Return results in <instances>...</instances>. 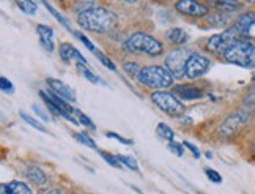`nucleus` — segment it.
<instances>
[{
  "label": "nucleus",
  "instance_id": "nucleus-27",
  "mask_svg": "<svg viewBox=\"0 0 255 194\" xmlns=\"http://www.w3.org/2000/svg\"><path fill=\"white\" fill-rule=\"evenodd\" d=\"M17 8L21 9V11L27 13V14H35L36 13V3L35 2H27V0H24V2H17Z\"/></svg>",
  "mask_w": 255,
  "mask_h": 194
},
{
  "label": "nucleus",
  "instance_id": "nucleus-33",
  "mask_svg": "<svg viewBox=\"0 0 255 194\" xmlns=\"http://www.w3.org/2000/svg\"><path fill=\"white\" fill-rule=\"evenodd\" d=\"M205 174H207V177L213 182V183H221L222 182V177L219 176V172H216L214 169H205Z\"/></svg>",
  "mask_w": 255,
  "mask_h": 194
},
{
  "label": "nucleus",
  "instance_id": "nucleus-13",
  "mask_svg": "<svg viewBox=\"0 0 255 194\" xmlns=\"http://www.w3.org/2000/svg\"><path fill=\"white\" fill-rule=\"evenodd\" d=\"M255 25V14L252 11H248V13H243L237 21H235V28H237V32L241 35H248L251 32V28Z\"/></svg>",
  "mask_w": 255,
  "mask_h": 194
},
{
  "label": "nucleus",
  "instance_id": "nucleus-39",
  "mask_svg": "<svg viewBox=\"0 0 255 194\" xmlns=\"http://www.w3.org/2000/svg\"><path fill=\"white\" fill-rule=\"evenodd\" d=\"M40 194H60V191L55 190V188H51V190H44V191H41Z\"/></svg>",
  "mask_w": 255,
  "mask_h": 194
},
{
  "label": "nucleus",
  "instance_id": "nucleus-10",
  "mask_svg": "<svg viewBox=\"0 0 255 194\" xmlns=\"http://www.w3.org/2000/svg\"><path fill=\"white\" fill-rule=\"evenodd\" d=\"M175 6L180 13L192 17H202L208 14V6L200 2H195V0H180V2H176Z\"/></svg>",
  "mask_w": 255,
  "mask_h": 194
},
{
  "label": "nucleus",
  "instance_id": "nucleus-19",
  "mask_svg": "<svg viewBox=\"0 0 255 194\" xmlns=\"http://www.w3.org/2000/svg\"><path fill=\"white\" fill-rule=\"evenodd\" d=\"M165 38L173 44H184L188 41V33H186L183 28H172V30L165 33Z\"/></svg>",
  "mask_w": 255,
  "mask_h": 194
},
{
  "label": "nucleus",
  "instance_id": "nucleus-18",
  "mask_svg": "<svg viewBox=\"0 0 255 194\" xmlns=\"http://www.w3.org/2000/svg\"><path fill=\"white\" fill-rule=\"evenodd\" d=\"M44 93H46L47 98L51 100V103H54V104L57 106V108H60L62 111H65V112H68V114H71V115H73L74 109L71 108L70 104H68V101H66V100L60 98V96H58L57 93H54L52 90H46Z\"/></svg>",
  "mask_w": 255,
  "mask_h": 194
},
{
  "label": "nucleus",
  "instance_id": "nucleus-16",
  "mask_svg": "<svg viewBox=\"0 0 255 194\" xmlns=\"http://www.w3.org/2000/svg\"><path fill=\"white\" fill-rule=\"evenodd\" d=\"M2 194H32V190L22 182H8L2 185Z\"/></svg>",
  "mask_w": 255,
  "mask_h": 194
},
{
  "label": "nucleus",
  "instance_id": "nucleus-28",
  "mask_svg": "<svg viewBox=\"0 0 255 194\" xmlns=\"http://www.w3.org/2000/svg\"><path fill=\"white\" fill-rule=\"evenodd\" d=\"M123 70L129 74V76H139V73H140V70L142 68L137 65V63H134V62H126V63H123Z\"/></svg>",
  "mask_w": 255,
  "mask_h": 194
},
{
  "label": "nucleus",
  "instance_id": "nucleus-37",
  "mask_svg": "<svg viewBox=\"0 0 255 194\" xmlns=\"http://www.w3.org/2000/svg\"><path fill=\"white\" fill-rule=\"evenodd\" d=\"M183 147L189 149V150H191V153L194 155L195 158H200V150H199L197 147H195V145H192L191 142H188V141H186V142H183Z\"/></svg>",
  "mask_w": 255,
  "mask_h": 194
},
{
  "label": "nucleus",
  "instance_id": "nucleus-6",
  "mask_svg": "<svg viewBox=\"0 0 255 194\" xmlns=\"http://www.w3.org/2000/svg\"><path fill=\"white\" fill-rule=\"evenodd\" d=\"M192 54L194 52H191V49H175L169 52V55L165 57V68L173 77L186 76V63Z\"/></svg>",
  "mask_w": 255,
  "mask_h": 194
},
{
  "label": "nucleus",
  "instance_id": "nucleus-36",
  "mask_svg": "<svg viewBox=\"0 0 255 194\" xmlns=\"http://www.w3.org/2000/svg\"><path fill=\"white\" fill-rule=\"evenodd\" d=\"M169 150L173 153V155H176V157H183L184 155V152H183V147L181 145H178V144H175V142H169Z\"/></svg>",
  "mask_w": 255,
  "mask_h": 194
},
{
  "label": "nucleus",
  "instance_id": "nucleus-31",
  "mask_svg": "<svg viewBox=\"0 0 255 194\" xmlns=\"http://www.w3.org/2000/svg\"><path fill=\"white\" fill-rule=\"evenodd\" d=\"M100 155H101V157H103L107 163L111 164V166H114V168H122V166H123V164L119 161V158H117V157H112V155L106 153V152H100Z\"/></svg>",
  "mask_w": 255,
  "mask_h": 194
},
{
  "label": "nucleus",
  "instance_id": "nucleus-22",
  "mask_svg": "<svg viewBox=\"0 0 255 194\" xmlns=\"http://www.w3.org/2000/svg\"><path fill=\"white\" fill-rule=\"evenodd\" d=\"M117 158H119V161L122 164H125L126 168H129L132 171H139V164H137V161L132 157H126V155H117Z\"/></svg>",
  "mask_w": 255,
  "mask_h": 194
},
{
  "label": "nucleus",
  "instance_id": "nucleus-32",
  "mask_svg": "<svg viewBox=\"0 0 255 194\" xmlns=\"http://www.w3.org/2000/svg\"><path fill=\"white\" fill-rule=\"evenodd\" d=\"M74 35H76L77 38H79V41H81V43H82V44H84V46L87 47L88 51H92V52H96V51H95V46H93V43H92L90 40H88V38H87V36H85L84 33H81V32H74Z\"/></svg>",
  "mask_w": 255,
  "mask_h": 194
},
{
  "label": "nucleus",
  "instance_id": "nucleus-7",
  "mask_svg": "<svg viewBox=\"0 0 255 194\" xmlns=\"http://www.w3.org/2000/svg\"><path fill=\"white\" fill-rule=\"evenodd\" d=\"M238 36H240V33L237 32V28L232 27V28H227V30L222 32V33L213 35L210 40H208L207 46H208V49L211 52H214V54H222L224 55V52L227 51L235 41L240 40Z\"/></svg>",
  "mask_w": 255,
  "mask_h": 194
},
{
  "label": "nucleus",
  "instance_id": "nucleus-15",
  "mask_svg": "<svg viewBox=\"0 0 255 194\" xmlns=\"http://www.w3.org/2000/svg\"><path fill=\"white\" fill-rule=\"evenodd\" d=\"M173 93L178 95L181 100H188V101L199 100L203 95L202 90L197 89V87H194V85H176L173 89Z\"/></svg>",
  "mask_w": 255,
  "mask_h": 194
},
{
  "label": "nucleus",
  "instance_id": "nucleus-25",
  "mask_svg": "<svg viewBox=\"0 0 255 194\" xmlns=\"http://www.w3.org/2000/svg\"><path fill=\"white\" fill-rule=\"evenodd\" d=\"M74 138L79 141L81 144H84L85 147H90V149H96V144H95V141L90 138L88 134H85V133H74Z\"/></svg>",
  "mask_w": 255,
  "mask_h": 194
},
{
  "label": "nucleus",
  "instance_id": "nucleus-23",
  "mask_svg": "<svg viewBox=\"0 0 255 194\" xmlns=\"http://www.w3.org/2000/svg\"><path fill=\"white\" fill-rule=\"evenodd\" d=\"M73 114H74L76 117H77V122H79V123H82L84 127L90 128V130H96V127H95V125H93V122H92L90 119H88V117H87V115H85L84 112H81L79 109H74V112H73Z\"/></svg>",
  "mask_w": 255,
  "mask_h": 194
},
{
  "label": "nucleus",
  "instance_id": "nucleus-5",
  "mask_svg": "<svg viewBox=\"0 0 255 194\" xmlns=\"http://www.w3.org/2000/svg\"><path fill=\"white\" fill-rule=\"evenodd\" d=\"M151 100L161 111H164L170 117H180V115L184 114V104L180 100H176V96L173 93L164 90L153 92Z\"/></svg>",
  "mask_w": 255,
  "mask_h": 194
},
{
  "label": "nucleus",
  "instance_id": "nucleus-8",
  "mask_svg": "<svg viewBox=\"0 0 255 194\" xmlns=\"http://www.w3.org/2000/svg\"><path fill=\"white\" fill-rule=\"evenodd\" d=\"M248 119H249V114L246 111H237V112H233L230 117L221 125L219 134L222 136L224 139L230 138L232 134L237 133L243 127V125L248 122Z\"/></svg>",
  "mask_w": 255,
  "mask_h": 194
},
{
  "label": "nucleus",
  "instance_id": "nucleus-4",
  "mask_svg": "<svg viewBox=\"0 0 255 194\" xmlns=\"http://www.w3.org/2000/svg\"><path fill=\"white\" fill-rule=\"evenodd\" d=\"M125 49L129 52H142V54H148L154 57L162 52V44L148 33L137 32V33H132L125 41Z\"/></svg>",
  "mask_w": 255,
  "mask_h": 194
},
{
  "label": "nucleus",
  "instance_id": "nucleus-14",
  "mask_svg": "<svg viewBox=\"0 0 255 194\" xmlns=\"http://www.w3.org/2000/svg\"><path fill=\"white\" fill-rule=\"evenodd\" d=\"M36 33L40 36V41H41V46L44 49H47L49 52L54 51V30L49 25H36Z\"/></svg>",
  "mask_w": 255,
  "mask_h": 194
},
{
  "label": "nucleus",
  "instance_id": "nucleus-20",
  "mask_svg": "<svg viewBox=\"0 0 255 194\" xmlns=\"http://www.w3.org/2000/svg\"><path fill=\"white\" fill-rule=\"evenodd\" d=\"M156 133L159 134V138H162V139H165V141H169V142H173L175 133H173V130L169 127V125L159 123L158 127H156Z\"/></svg>",
  "mask_w": 255,
  "mask_h": 194
},
{
  "label": "nucleus",
  "instance_id": "nucleus-17",
  "mask_svg": "<svg viewBox=\"0 0 255 194\" xmlns=\"http://www.w3.org/2000/svg\"><path fill=\"white\" fill-rule=\"evenodd\" d=\"M27 179L35 183L36 187H46L47 183V176L38 166H30L27 169Z\"/></svg>",
  "mask_w": 255,
  "mask_h": 194
},
{
  "label": "nucleus",
  "instance_id": "nucleus-3",
  "mask_svg": "<svg viewBox=\"0 0 255 194\" xmlns=\"http://www.w3.org/2000/svg\"><path fill=\"white\" fill-rule=\"evenodd\" d=\"M224 59L243 68H255V46L249 40L240 38L224 52Z\"/></svg>",
  "mask_w": 255,
  "mask_h": 194
},
{
  "label": "nucleus",
  "instance_id": "nucleus-21",
  "mask_svg": "<svg viewBox=\"0 0 255 194\" xmlns=\"http://www.w3.org/2000/svg\"><path fill=\"white\" fill-rule=\"evenodd\" d=\"M44 6H46V8L49 9V11H51V14H52V16H54V17L57 19V21H58V22H60V24H62V25H63L65 28H66V30H70V32H73V30H71V27H70V24H68V22H66V19H65V17H63V16L60 14V13H58V11H57V9H54V8L51 6V3H44ZM73 33H74V32H73Z\"/></svg>",
  "mask_w": 255,
  "mask_h": 194
},
{
  "label": "nucleus",
  "instance_id": "nucleus-11",
  "mask_svg": "<svg viewBox=\"0 0 255 194\" xmlns=\"http://www.w3.org/2000/svg\"><path fill=\"white\" fill-rule=\"evenodd\" d=\"M47 85H49V90H52L54 93H57L60 98L66 100V101H76V92L71 89V87H68L65 82L58 81V79H52V77H49L47 79Z\"/></svg>",
  "mask_w": 255,
  "mask_h": 194
},
{
  "label": "nucleus",
  "instance_id": "nucleus-24",
  "mask_svg": "<svg viewBox=\"0 0 255 194\" xmlns=\"http://www.w3.org/2000/svg\"><path fill=\"white\" fill-rule=\"evenodd\" d=\"M77 70H79L82 74H84V77H87L88 81H90L92 84H100L101 82V79L98 76H95L90 70L87 68V65H77Z\"/></svg>",
  "mask_w": 255,
  "mask_h": 194
},
{
  "label": "nucleus",
  "instance_id": "nucleus-9",
  "mask_svg": "<svg viewBox=\"0 0 255 194\" xmlns=\"http://www.w3.org/2000/svg\"><path fill=\"white\" fill-rule=\"evenodd\" d=\"M210 68V60L205 55L194 52L186 63V77L189 79H197V77L203 76Z\"/></svg>",
  "mask_w": 255,
  "mask_h": 194
},
{
  "label": "nucleus",
  "instance_id": "nucleus-38",
  "mask_svg": "<svg viewBox=\"0 0 255 194\" xmlns=\"http://www.w3.org/2000/svg\"><path fill=\"white\" fill-rule=\"evenodd\" d=\"M32 109L36 112V115H40V117H41L44 122H49V117H47V115L41 111V108H40V106H38V104H32Z\"/></svg>",
  "mask_w": 255,
  "mask_h": 194
},
{
  "label": "nucleus",
  "instance_id": "nucleus-29",
  "mask_svg": "<svg viewBox=\"0 0 255 194\" xmlns=\"http://www.w3.org/2000/svg\"><path fill=\"white\" fill-rule=\"evenodd\" d=\"M95 55H96V59L100 60V62H101V63H103V65L106 66V68H109V70H112V71H115V70H117V66L114 65V62H112V60L109 59V57H106V55H104L103 52L96 51V52H95Z\"/></svg>",
  "mask_w": 255,
  "mask_h": 194
},
{
  "label": "nucleus",
  "instance_id": "nucleus-35",
  "mask_svg": "<svg viewBox=\"0 0 255 194\" xmlns=\"http://www.w3.org/2000/svg\"><path fill=\"white\" fill-rule=\"evenodd\" d=\"M106 136L107 138H114L115 141H119V142H122V144H125V145H131L132 142L129 141V139H126V138H122L120 134H117V133H112V131H107L106 133Z\"/></svg>",
  "mask_w": 255,
  "mask_h": 194
},
{
  "label": "nucleus",
  "instance_id": "nucleus-30",
  "mask_svg": "<svg viewBox=\"0 0 255 194\" xmlns=\"http://www.w3.org/2000/svg\"><path fill=\"white\" fill-rule=\"evenodd\" d=\"M213 5H216L221 9H225L227 13H232L240 6V2H213Z\"/></svg>",
  "mask_w": 255,
  "mask_h": 194
},
{
  "label": "nucleus",
  "instance_id": "nucleus-12",
  "mask_svg": "<svg viewBox=\"0 0 255 194\" xmlns=\"http://www.w3.org/2000/svg\"><path fill=\"white\" fill-rule=\"evenodd\" d=\"M58 54H60V59L63 62H74L77 60L76 63L77 65H87V59L85 57L76 49L74 46H71L70 43H63L58 47Z\"/></svg>",
  "mask_w": 255,
  "mask_h": 194
},
{
  "label": "nucleus",
  "instance_id": "nucleus-26",
  "mask_svg": "<svg viewBox=\"0 0 255 194\" xmlns=\"http://www.w3.org/2000/svg\"><path fill=\"white\" fill-rule=\"evenodd\" d=\"M21 119L24 120V122H27L30 127H33L35 130H38V131H41V133H46V128L43 127V125L38 122V120H35V119H32L30 115H27L25 112H21Z\"/></svg>",
  "mask_w": 255,
  "mask_h": 194
},
{
  "label": "nucleus",
  "instance_id": "nucleus-34",
  "mask_svg": "<svg viewBox=\"0 0 255 194\" xmlns=\"http://www.w3.org/2000/svg\"><path fill=\"white\" fill-rule=\"evenodd\" d=\"M0 85H2V90L6 93H13L14 92V87L11 84V81H8L6 77H0Z\"/></svg>",
  "mask_w": 255,
  "mask_h": 194
},
{
  "label": "nucleus",
  "instance_id": "nucleus-1",
  "mask_svg": "<svg viewBox=\"0 0 255 194\" xmlns=\"http://www.w3.org/2000/svg\"><path fill=\"white\" fill-rule=\"evenodd\" d=\"M119 17L114 11L104 6H92L77 14V24L85 30H90L95 33H106L115 27Z\"/></svg>",
  "mask_w": 255,
  "mask_h": 194
},
{
  "label": "nucleus",
  "instance_id": "nucleus-2",
  "mask_svg": "<svg viewBox=\"0 0 255 194\" xmlns=\"http://www.w3.org/2000/svg\"><path fill=\"white\" fill-rule=\"evenodd\" d=\"M175 77L170 74V71L164 66L158 65H150V66H143L139 76H137V81L140 84L150 87V89H156V92H159L162 89H167L172 87Z\"/></svg>",
  "mask_w": 255,
  "mask_h": 194
}]
</instances>
